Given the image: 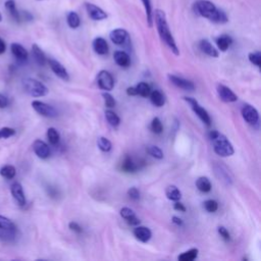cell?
I'll use <instances>...</instances> for the list:
<instances>
[{
    "mask_svg": "<svg viewBox=\"0 0 261 261\" xmlns=\"http://www.w3.org/2000/svg\"><path fill=\"white\" fill-rule=\"evenodd\" d=\"M194 12L202 17L209 19L215 23H225L228 21V17L225 12L215 6V4L209 0H197L193 4Z\"/></svg>",
    "mask_w": 261,
    "mask_h": 261,
    "instance_id": "6da1fadb",
    "label": "cell"
},
{
    "mask_svg": "<svg viewBox=\"0 0 261 261\" xmlns=\"http://www.w3.org/2000/svg\"><path fill=\"white\" fill-rule=\"evenodd\" d=\"M153 18L157 28L158 35L161 39V41L171 50V52L174 55H179V50L176 46V43L174 41V38L170 32L165 12L161 9H155L153 13Z\"/></svg>",
    "mask_w": 261,
    "mask_h": 261,
    "instance_id": "7a4b0ae2",
    "label": "cell"
},
{
    "mask_svg": "<svg viewBox=\"0 0 261 261\" xmlns=\"http://www.w3.org/2000/svg\"><path fill=\"white\" fill-rule=\"evenodd\" d=\"M208 137L213 145L214 152L220 157H228L234 153L231 143L228 141V139L224 135H222L218 130L216 129L210 130L208 134Z\"/></svg>",
    "mask_w": 261,
    "mask_h": 261,
    "instance_id": "3957f363",
    "label": "cell"
},
{
    "mask_svg": "<svg viewBox=\"0 0 261 261\" xmlns=\"http://www.w3.org/2000/svg\"><path fill=\"white\" fill-rule=\"evenodd\" d=\"M22 86L25 92L33 97H43L49 92L48 88L42 82L32 77L24 79L22 81Z\"/></svg>",
    "mask_w": 261,
    "mask_h": 261,
    "instance_id": "277c9868",
    "label": "cell"
},
{
    "mask_svg": "<svg viewBox=\"0 0 261 261\" xmlns=\"http://www.w3.org/2000/svg\"><path fill=\"white\" fill-rule=\"evenodd\" d=\"M184 100H186V101L190 104L192 110H193V111L195 112V114L201 119L202 122H204L207 126H209V125L211 124V118H210L209 113L207 112L206 109H204V108L198 103V101H197L195 98H192V97H184Z\"/></svg>",
    "mask_w": 261,
    "mask_h": 261,
    "instance_id": "5b68a950",
    "label": "cell"
},
{
    "mask_svg": "<svg viewBox=\"0 0 261 261\" xmlns=\"http://www.w3.org/2000/svg\"><path fill=\"white\" fill-rule=\"evenodd\" d=\"M32 107L37 113L45 117H56L58 114L57 110L53 106L39 100H34L32 102Z\"/></svg>",
    "mask_w": 261,
    "mask_h": 261,
    "instance_id": "8992f818",
    "label": "cell"
},
{
    "mask_svg": "<svg viewBox=\"0 0 261 261\" xmlns=\"http://www.w3.org/2000/svg\"><path fill=\"white\" fill-rule=\"evenodd\" d=\"M97 84L101 90L109 92L114 87V80L109 71L100 70L97 74Z\"/></svg>",
    "mask_w": 261,
    "mask_h": 261,
    "instance_id": "52a82bcc",
    "label": "cell"
},
{
    "mask_svg": "<svg viewBox=\"0 0 261 261\" xmlns=\"http://www.w3.org/2000/svg\"><path fill=\"white\" fill-rule=\"evenodd\" d=\"M241 113L243 118L249 123V124H256L259 121V113L258 110L252 106L251 104H244L241 109Z\"/></svg>",
    "mask_w": 261,
    "mask_h": 261,
    "instance_id": "ba28073f",
    "label": "cell"
},
{
    "mask_svg": "<svg viewBox=\"0 0 261 261\" xmlns=\"http://www.w3.org/2000/svg\"><path fill=\"white\" fill-rule=\"evenodd\" d=\"M47 62L49 63V66H50V68L52 69V71H53L59 79H61V80H63V81H65V82L69 81V74H68L66 68H65L59 61L50 58V59L47 60Z\"/></svg>",
    "mask_w": 261,
    "mask_h": 261,
    "instance_id": "9c48e42d",
    "label": "cell"
},
{
    "mask_svg": "<svg viewBox=\"0 0 261 261\" xmlns=\"http://www.w3.org/2000/svg\"><path fill=\"white\" fill-rule=\"evenodd\" d=\"M216 91H217L219 98L223 102L229 103V102H236L238 100V96L232 92V90H230L228 87H226L222 84H217Z\"/></svg>",
    "mask_w": 261,
    "mask_h": 261,
    "instance_id": "30bf717a",
    "label": "cell"
},
{
    "mask_svg": "<svg viewBox=\"0 0 261 261\" xmlns=\"http://www.w3.org/2000/svg\"><path fill=\"white\" fill-rule=\"evenodd\" d=\"M109 38L113 44L122 46L128 41V33L124 29H115L110 32Z\"/></svg>",
    "mask_w": 261,
    "mask_h": 261,
    "instance_id": "8fae6325",
    "label": "cell"
},
{
    "mask_svg": "<svg viewBox=\"0 0 261 261\" xmlns=\"http://www.w3.org/2000/svg\"><path fill=\"white\" fill-rule=\"evenodd\" d=\"M86 10L88 12V15L93 20H103L107 18V13L97 5L93 3H86Z\"/></svg>",
    "mask_w": 261,
    "mask_h": 261,
    "instance_id": "7c38bea8",
    "label": "cell"
},
{
    "mask_svg": "<svg viewBox=\"0 0 261 261\" xmlns=\"http://www.w3.org/2000/svg\"><path fill=\"white\" fill-rule=\"evenodd\" d=\"M167 76H168V80L177 88H180L186 91H193L195 89L194 83L189 80H186L184 77H180V76H177V75L171 74V73H169Z\"/></svg>",
    "mask_w": 261,
    "mask_h": 261,
    "instance_id": "4fadbf2b",
    "label": "cell"
},
{
    "mask_svg": "<svg viewBox=\"0 0 261 261\" xmlns=\"http://www.w3.org/2000/svg\"><path fill=\"white\" fill-rule=\"evenodd\" d=\"M33 150L35 154L41 158V159H46L50 155V148L49 146L42 140H36L33 143Z\"/></svg>",
    "mask_w": 261,
    "mask_h": 261,
    "instance_id": "5bb4252c",
    "label": "cell"
},
{
    "mask_svg": "<svg viewBox=\"0 0 261 261\" xmlns=\"http://www.w3.org/2000/svg\"><path fill=\"white\" fill-rule=\"evenodd\" d=\"M10 192L14 200L19 206H23L25 204V196L23 193L22 186L19 182H13L10 188Z\"/></svg>",
    "mask_w": 261,
    "mask_h": 261,
    "instance_id": "9a60e30c",
    "label": "cell"
},
{
    "mask_svg": "<svg viewBox=\"0 0 261 261\" xmlns=\"http://www.w3.org/2000/svg\"><path fill=\"white\" fill-rule=\"evenodd\" d=\"M134 236L136 237L137 240H139L142 243H147L149 242V240L152 237V232L150 230V228L146 227V226H140V225H136V227L134 228Z\"/></svg>",
    "mask_w": 261,
    "mask_h": 261,
    "instance_id": "2e32d148",
    "label": "cell"
},
{
    "mask_svg": "<svg viewBox=\"0 0 261 261\" xmlns=\"http://www.w3.org/2000/svg\"><path fill=\"white\" fill-rule=\"evenodd\" d=\"M93 49L94 51L99 54V55H106L109 51V47L108 44L106 42V40L102 37H97L94 39L93 41Z\"/></svg>",
    "mask_w": 261,
    "mask_h": 261,
    "instance_id": "e0dca14e",
    "label": "cell"
},
{
    "mask_svg": "<svg viewBox=\"0 0 261 261\" xmlns=\"http://www.w3.org/2000/svg\"><path fill=\"white\" fill-rule=\"evenodd\" d=\"M199 48L201 49V51H202L203 53H205L206 55H208V56H210V57L216 58V57H218V55H219L218 50H217L208 40H206V39H203V40L200 41V43H199Z\"/></svg>",
    "mask_w": 261,
    "mask_h": 261,
    "instance_id": "ac0fdd59",
    "label": "cell"
},
{
    "mask_svg": "<svg viewBox=\"0 0 261 261\" xmlns=\"http://www.w3.org/2000/svg\"><path fill=\"white\" fill-rule=\"evenodd\" d=\"M113 59L115 63L121 67H127L130 64L129 55L122 50H116L113 53Z\"/></svg>",
    "mask_w": 261,
    "mask_h": 261,
    "instance_id": "d6986e66",
    "label": "cell"
},
{
    "mask_svg": "<svg viewBox=\"0 0 261 261\" xmlns=\"http://www.w3.org/2000/svg\"><path fill=\"white\" fill-rule=\"evenodd\" d=\"M5 9L14 21H16V22L21 21L20 20V11L16 8L14 0H7L5 2Z\"/></svg>",
    "mask_w": 261,
    "mask_h": 261,
    "instance_id": "ffe728a7",
    "label": "cell"
},
{
    "mask_svg": "<svg viewBox=\"0 0 261 261\" xmlns=\"http://www.w3.org/2000/svg\"><path fill=\"white\" fill-rule=\"evenodd\" d=\"M11 49V53L19 60H27L29 53L25 50V48L23 46H21L18 43H12L10 46Z\"/></svg>",
    "mask_w": 261,
    "mask_h": 261,
    "instance_id": "44dd1931",
    "label": "cell"
},
{
    "mask_svg": "<svg viewBox=\"0 0 261 261\" xmlns=\"http://www.w3.org/2000/svg\"><path fill=\"white\" fill-rule=\"evenodd\" d=\"M32 53H33V56H34L35 61H36L39 65H41V66L45 65V63L47 62L46 55H45V53L43 52V50H42L37 44H33V46H32Z\"/></svg>",
    "mask_w": 261,
    "mask_h": 261,
    "instance_id": "7402d4cb",
    "label": "cell"
},
{
    "mask_svg": "<svg viewBox=\"0 0 261 261\" xmlns=\"http://www.w3.org/2000/svg\"><path fill=\"white\" fill-rule=\"evenodd\" d=\"M215 42H216L217 48H218L220 51L225 52V51L230 47V45L232 44V39H231L230 36L224 34V35L219 36V37L215 40Z\"/></svg>",
    "mask_w": 261,
    "mask_h": 261,
    "instance_id": "603a6c76",
    "label": "cell"
},
{
    "mask_svg": "<svg viewBox=\"0 0 261 261\" xmlns=\"http://www.w3.org/2000/svg\"><path fill=\"white\" fill-rule=\"evenodd\" d=\"M149 97H150L151 103L154 106H156V107H162L164 105V103H165L164 95L160 91H158V90L151 91Z\"/></svg>",
    "mask_w": 261,
    "mask_h": 261,
    "instance_id": "cb8c5ba5",
    "label": "cell"
},
{
    "mask_svg": "<svg viewBox=\"0 0 261 261\" xmlns=\"http://www.w3.org/2000/svg\"><path fill=\"white\" fill-rule=\"evenodd\" d=\"M165 195L167 197L168 200L171 201H179L181 198V193L178 190V188L174 185H169L166 189H165Z\"/></svg>",
    "mask_w": 261,
    "mask_h": 261,
    "instance_id": "d4e9b609",
    "label": "cell"
},
{
    "mask_svg": "<svg viewBox=\"0 0 261 261\" xmlns=\"http://www.w3.org/2000/svg\"><path fill=\"white\" fill-rule=\"evenodd\" d=\"M196 187L197 189L202 193H208L211 191V182L207 176H200L196 180Z\"/></svg>",
    "mask_w": 261,
    "mask_h": 261,
    "instance_id": "484cf974",
    "label": "cell"
},
{
    "mask_svg": "<svg viewBox=\"0 0 261 261\" xmlns=\"http://www.w3.org/2000/svg\"><path fill=\"white\" fill-rule=\"evenodd\" d=\"M121 169L125 172H135L138 169V165L134 162L133 158L129 155H126L122 161Z\"/></svg>",
    "mask_w": 261,
    "mask_h": 261,
    "instance_id": "4316f807",
    "label": "cell"
},
{
    "mask_svg": "<svg viewBox=\"0 0 261 261\" xmlns=\"http://www.w3.org/2000/svg\"><path fill=\"white\" fill-rule=\"evenodd\" d=\"M66 22H67L68 27L71 29L79 28L81 24V19H80L79 14L74 11H69L66 15Z\"/></svg>",
    "mask_w": 261,
    "mask_h": 261,
    "instance_id": "83f0119b",
    "label": "cell"
},
{
    "mask_svg": "<svg viewBox=\"0 0 261 261\" xmlns=\"http://www.w3.org/2000/svg\"><path fill=\"white\" fill-rule=\"evenodd\" d=\"M198 253H199V250L197 248H192V249L181 253L177 257V259L179 261H193L198 257Z\"/></svg>",
    "mask_w": 261,
    "mask_h": 261,
    "instance_id": "f1b7e54d",
    "label": "cell"
},
{
    "mask_svg": "<svg viewBox=\"0 0 261 261\" xmlns=\"http://www.w3.org/2000/svg\"><path fill=\"white\" fill-rule=\"evenodd\" d=\"M141 1H142V3H143L144 8H145L147 23H148L149 28H151L152 24H153V10H152L151 0H141Z\"/></svg>",
    "mask_w": 261,
    "mask_h": 261,
    "instance_id": "f546056e",
    "label": "cell"
},
{
    "mask_svg": "<svg viewBox=\"0 0 261 261\" xmlns=\"http://www.w3.org/2000/svg\"><path fill=\"white\" fill-rule=\"evenodd\" d=\"M105 118L107 120V122L113 126V127H116L119 125L120 123V118L119 116L112 110H106L105 111Z\"/></svg>",
    "mask_w": 261,
    "mask_h": 261,
    "instance_id": "4dcf8cb0",
    "label": "cell"
},
{
    "mask_svg": "<svg viewBox=\"0 0 261 261\" xmlns=\"http://www.w3.org/2000/svg\"><path fill=\"white\" fill-rule=\"evenodd\" d=\"M0 228L17 232V227L14 224V222L12 220H10L9 218L2 216V215H0Z\"/></svg>",
    "mask_w": 261,
    "mask_h": 261,
    "instance_id": "1f68e13d",
    "label": "cell"
},
{
    "mask_svg": "<svg viewBox=\"0 0 261 261\" xmlns=\"http://www.w3.org/2000/svg\"><path fill=\"white\" fill-rule=\"evenodd\" d=\"M16 174V169L13 165H4L0 169V175L7 178V179H12Z\"/></svg>",
    "mask_w": 261,
    "mask_h": 261,
    "instance_id": "d6a6232c",
    "label": "cell"
},
{
    "mask_svg": "<svg viewBox=\"0 0 261 261\" xmlns=\"http://www.w3.org/2000/svg\"><path fill=\"white\" fill-rule=\"evenodd\" d=\"M136 90H137V95H140L142 97H149L150 92H151L150 86L145 82L139 83L136 86Z\"/></svg>",
    "mask_w": 261,
    "mask_h": 261,
    "instance_id": "836d02e7",
    "label": "cell"
},
{
    "mask_svg": "<svg viewBox=\"0 0 261 261\" xmlns=\"http://www.w3.org/2000/svg\"><path fill=\"white\" fill-rule=\"evenodd\" d=\"M47 138H48V141L50 142V144L57 145L60 140V135L56 128L49 127L47 129Z\"/></svg>",
    "mask_w": 261,
    "mask_h": 261,
    "instance_id": "e575fe53",
    "label": "cell"
},
{
    "mask_svg": "<svg viewBox=\"0 0 261 261\" xmlns=\"http://www.w3.org/2000/svg\"><path fill=\"white\" fill-rule=\"evenodd\" d=\"M97 146L103 152H109L112 148L111 142L105 137H99L97 139Z\"/></svg>",
    "mask_w": 261,
    "mask_h": 261,
    "instance_id": "d590c367",
    "label": "cell"
},
{
    "mask_svg": "<svg viewBox=\"0 0 261 261\" xmlns=\"http://www.w3.org/2000/svg\"><path fill=\"white\" fill-rule=\"evenodd\" d=\"M215 173L218 176L219 180L224 181L226 185H230L231 184V178L229 177V174H228L227 170H223L221 167H219V168L215 169Z\"/></svg>",
    "mask_w": 261,
    "mask_h": 261,
    "instance_id": "8d00e7d4",
    "label": "cell"
},
{
    "mask_svg": "<svg viewBox=\"0 0 261 261\" xmlns=\"http://www.w3.org/2000/svg\"><path fill=\"white\" fill-rule=\"evenodd\" d=\"M16 237V231H10L0 228V240L4 242H12Z\"/></svg>",
    "mask_w": 261,
    "mask_h": 261,
    "instance_id": "74e56055",
    "label": "cell"
},
{
    "mask_svg": "<svg viewBox=\"0 0 261 261\" xmlns=\"http://www.w3.org/2000/svg\"><path fill=\"white\" fill-rule=\"evenodd\" d=\"M150 127H151V130H152L153 133H155V134H161L162 130H163V124H162L160 118H159V117H154V118L152 119V121H151Z\"/></svg>",
    "mask_w": 261,
    "mask_h": 261,
    "instance_id": "f35d334b",
    "label": "cell"
},
{
    "mask_svg": "<svg viewBox=\"0 0 261 261\" xmlns=\"http://www.w3.org/2000/svg\"><path fill=\"white\" fill-rule=\"evenodd\" d=\"M147 152L152 156V157H154V158H156V159H162L163 158V152H162V150L159 148V147H157V146H149L148 148H147Z\"/></svg>",
    "mask_w": 261,
    "mask_h": 261,
    "instance_id": "ab89813d",
    "label": "cell"
},
{
    "mask_svg": "<svg viewBox=\"0 0 261 261\" xmlns=\"http://www.w3.org/2000/svg\"><path fill=\"white\" fill-rule=\"evenodd\" d=\"M249 61L256 65L257 67H260L261 65V53L259 51H255V52H250L248 55Z\"/></svg>",
    "mask_w": 261,
    "mask_h": 261,
    "instance_id": "60d3db41",
    "label": "cell"
},
{
    "mask_svg": "<svg viewBox=\"0 0 261 261\" xmlns=\"http://www.w3.org/2000/svg\"><path fill=\"white\" fill-rule=\"evenodd\" d=\"M102 97H103V100H104V104L107 108H113L116 104L115 102V99L113 98V96L111 94H109L108 92H104L102 93Z\"/></svg>",
    "mask_w": 261,
    "mask_h": 261,
    "instance_id": "b9f144b4",
    "label": "cell"
},
{
    "mask_svg": "<svg viewBox=\"0 0 261 261\" xmlns=\"http://www.w3.org/2000/svg\"><path fill=\"white\" fill-rule=\"evenodd\" d=\"M204 208L206 209V211H208L210 213H213L218 209V203H217V201L212 200V199L206 200L204 202Z\"/></svg>",
    "mask_w": 261,
    "mask_h": 261,
    "instance_id": "7bdbcfd3",
    "label": "cell"
},
{
    "mask_svg": "<svg viewBox=\"0 0 261 261\" xmlns=\"http://www.w3.org/2000/svg\"><path fill=\"white\" fill-rule=\"evenodd\" d=\"M119 213H120V216H121L122 218H124L125 220L136 215L135 211H134L133 209L128 208V207H123V208H121L120 211H119Z\"/></svg>",
    "mask_w": 261,
    "mask_h": 261,
    "instance_id": "ee69618b",
    "label": "cell"
},
{
    "mask_svg": "<svg viewBox=\"0 0 261 261\" xmlns=\"http://www.w3.org/2000/svg\"><path fill=\"white\" fill-rule=\"evenodd\" d=\"M15 134V130L11 127H2L0 128V139H6L12 137Z\"/></svg>",
    "mask_w": 261,
    "mask_h": 261,
    "instance_id": "f6af8a7d",
    "label": "cell"
},
{
    "mask_svg": "<svg viewBox=\"0 0 261 261\" xmlns=\"http://www.w3.org/2000/svg\"><path fill=\"white\" fill-rule=\"evenodd\" d=\"M127 196H128L132 200L137 201V200L140 199V192H139V190H138L137 188L132 187V188H129V189L127 190Z\"/></svg>",
    "mask_w": 261,
    "mask_h": 261,
    "instance_id": "bcb514c9",
    "label": "cell"
},
{
    "mask_svg": "<svg viewBox=\"0 0 261 261\" xmlns=\"http://www.w3.org/2000/svg\"><path fill=\"white\" fill-rule=\"evenodd\" d=\"M217 230H218V233L220 234V237H222L223 240H225V241H229L230 240V234H229L228 230L224 226H219L217 228Z\"/></svg>",
    "mask_w": 261,
    "mask_h": 261,
    "instance_id": "7dc6e473",
    "label": "cell"
},
{
    "mask_svg": "<svg viewBox=\"0 0 261 261\" xmlns=\"http://www.w3.org/2000/svg\"><path fill=\"white\" fill-rule=\"evenodd\" d=\"M68 227H69L72 231H74V232H76V233H81V232H83V228H82V226H81L77 222H75V221H71V222H69Z\"/></svg>",
    "mask_w": 261,
    "mask_h": 261,
    "instance_id": "c3c4849f",
    "label": "cell"
},
{
    "mask_svg": "<svg viewBox=\"0 0 261 261\" xmlns=\"http://www.w3.org/2000/svg\"><path fill=\"white\" fill-rule=\"evenodd\" d=\"M20 20L21 21H31V20H33V15L29 11L21 10L20 11Z\"/></svg>",
    "mask_w": 261,
    "mask_h": 261,
    "instance_id": "681fc988",
    "label": "cell"
},
{
    "mask_svg": "<svg viewBox=\"0 0 261 261\" xmlns=\"http://www.w3.org/2000/svg\"><path fill=\"white\" fill-rule=\"evenodd\" d=\"M173 208L177 211H180V212H185L187 209L185 207V205L178 201H174V204H173Z\"/></svg>",
    "mask_w": 261,
    "mask_h": 261,
    "instance_id": "f907efd6",
    "label": "cell"
},
{
    "mask_svg": "<svg viewBox=\"0 0 261 261\" xmlns=\"http://www.w3.org/2000/svg\"><path fill=\"white\" fill-rule=\"evenodd\" d=\"M126 222H127L129 225L136 226V225H139V224H140V219L135 215V216H133V217L126 219Z\"/></svg>",
    "mask_w": 261,
    "mask_h": 261,
    "instance_id": "816d5d0a",
    "label": "cell"
},
{
    "mask_svg": "<svg viewBox=\"0 0 261 261\" xmlns=\"http://www.w3.org/2000/svg\"><path fill=\"white\" fill-rule=\"evenodd\" d=\"M8 105V99L3 94H0V108H5Z\"/></svg>",
    "mask_w": 261,
    "mask_h": 261,
    "instance_id": "f5cc1de1",
    "label": "cell"
},
{
    "mask_svg": "<svg viewBox=\"0 0 261 261\" xmlns=\"http://www.w3.org/2000/svg\"><path fill=\"white\" fill-rule=\"evenodd\" d=\"M126 94L128 96H137V90L136 87H128L126 89Z\"/></svg>",
    "mask_w": 261,
    "mask_h": 261,
    "instance_id": "db71d44e",
    "label": "cell"
},
{
    "mask_svg": "<svg viewBox=\"0 0 261 261\" xmlns=\"http://www.w3.org/2000/svg\"><path fill=\"white\" fill-rule=\"evenodd\" d=\"M172 222L176 225H182V220L181 218L177 217V216H172Z\"/></svg>",
    "mask_w": 261,
    "mask_h": 261,
    "instance_id": "11a10c76",
    "label": "cell"
},
{
    "mask_svg": "<svg viewBox=\"0 0 261 261\" xmlns=\"http://www.w3.org/2000/svg\"><path fill=\"white\" fill-rule=\"evenodd\" d=\"M6 50V45L5 42L0 38V54H3Z\"/></svg>",
    "mask_w": 261,
    "mask_h": 261,
    "instance_id": "9f6ffc18",
    "label": "cell"
},
{
    "mask_svg": "<svg viewBox=\"0 0 261 261\" xmlns=\"http://www.w3.org/2000/svg\"><path fill=\"white\" fill-rule=\"evenodd\" d=\"M2 20V15H1V12H0V21Z\"/></svg>",
    "mask_w": 261,
    "mask_h": 261,
    "instance_id": "6f0895ef",
    "label": "cell"
},
{
    "mask_svg": "<svg viewBox=\"0 0 261 261\" xmlns=\"http://www.w3.org/2000/svg\"><path fill=\"white\" fill-rule=\"evenodd\" d=\"M38 1H42V0H38Z\"/></svg>",
    "mask_w": 261,
    "mask_h": 261,
    "instance_id": "680465c9",
    "label": "cell"
}]
</instances>
